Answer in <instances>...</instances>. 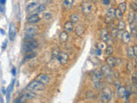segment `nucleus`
<instances>
[{"label":"nucleus","mask_w":137,"mask_h":103,"mask_svg":"<svg viewBox=\"0 0 137 103\" xmlns=\"http://www.w3.org/2000/svg\"><path fill=\"white\" fill-rule=\"evenodd\" d=\"M34 57H35V53H28V54L25 56V58L26 59H31V58H34Z\"/></svg>","instance_id":"obj_37"},{"label":"nucleus","mask_w":137,"mask_h":103,"mask_svg":"<svg viewBox=\"0 0 137 103\" xmlns=\"http://www.w3.org/2000/svg\"><path fill=\"white\" fill-rule=\"evenodd\" d=\"M90 77H91V79H92V81H93V82H96V81H100L102 78H103V74L101 73V71H99V70H94V71L91 72Z\"/></svg>","instance_id":"obj_8"},{"label":"nucleus","mask_w":137,"mask_h":103,"mask_svg":"<svg viewBox=\"0 0 137 103\" xmlns=\"http://www.w3.org/2000/svg\"><path fill=\"white\" fill-rule=\"evenodd\" d=\"M128 23H136V14L135 11H133L128 14Z\"/></svg>","instance_id":"obj_22"},{"label":"nucleus","mask_w":137,"mask_h":103,"mask_svg":"<svg viewBox=\"0 0 137 103\" xmlns=\"http://www.w3.org/2000/svg\"><path fill=\"white\" fill-rule=\"evenodd\" d=\"M101 73L103 74V76H106V77H111L112 76V71H111V68L107 65H104L101 69Z\"/></svg>","instance_id":"obj_14"},{"label":"nucleus","mask_w":137,"mask_h":103,"mask_svg":"<svg viewBox=\"0 0 137 103\" xmlns=\"http://www.w3.org/2000/svg\"><path fill=\"white\" fill-rule=\"evenodd\" d=\"M123 17V13L118 9H115V18L118 19V20H122Z\"/></svg>","instance_id":"obj_27"},{"label":"nucleus","mask_w":137,"mask_h":103,"mask_svg":"<svg viewBox=\"0 0 137 103\" xmlns=\"http://www.w3.org/2000/svg\"><path fill=\"white\" fill-rule=\"evenodd\" d=\"M114 52V49L113 47H111V46H108V47H106V54L108 56H111L112 53H113Z\"/></svg>","instance_id":"obj_33"},{"label":"nucleus","mask_w":137,"mask_h":103,"mask_svg":"<svg viewBox=\"0 0 137 103\" xmlns=\"http://www.w3.org/2000/svg\"><path fill=\"white\" fill-rule=\"evenodd\" d=\"M136 9H137L136 4H135V3H132V4H131V10H132L133 11H135Z\"/></svg>","instance_id":"obj_41"},{"label":"nucleus","mask_w":137,"mask_h":103,"mask_svg":"<svg viewBox=\"0 0 137 103\" xmlns=\"http://www.w3.org/2000/svg\"><path fill=\"white\" fill-rule=\"evenodd\" d=\"M111 94L110 93L109 91H106V90H104L102 93L100 94V95H99V101L100 102H104V103H107L111 101Z\"/></svg>","instance_id":"obj_4"},{"label":"nucleus","mask_w":137,"mask_h":103,"mask_svg":"<svg viewBox=\"0 0 137 103\" xmlns=\"http://www.w3.org/2000/svg\"><path fill=\"white\" fill-rule=\"evenodd\" d=\"M68 39H69L68 33H66L65 31L61 32L60 34H59V40H60V42H62V43L66 42L67 40H68Z\"/></svg>","instance_id":"obj_21"},{"label":"nucleus","mask_w":137,"mask_h":103,"mask_svg":"<svg viewBox=\"0 0 137 103\" xmlns=\"http://www.w3.org/2000/svg\"><path fill=\"white\" fill-rule=\"evenodd\" d=\"M100 39L102 41L104 42H108L110 40V35L108 34V31L106 29H102L100 31Z\"/></svg>","instance_id":"obj_15"},{"label":"nucleus","mask_w":137,"mask_h":103,"mask_svg":"<svg viewBox=\"0 0 137 103\" xmlns=\"http://www.w3.org/2000/svg\"><path fill=\"white\" fill-rule=\"evenodd\" d=\"M39 5V3H35V2L31 3V4H29L28 6H27V11L30 15L36 14V10Z\"/></svg>","instance_id":"obj_7"},{"label":"nucleus","mask_w":137,"mask_h":103,"mask_svg":"<svg viewBox=\"0 0 137 103\" xmlns=\"http://www.w3.org/2000/svg\"><path fill=\"white\" fill-rule=\"evenodd\" d=\"M96 47H97V48H99V49H100L101 51L104 50V49H106V42H104V41L98 42L97 44H96Z\"/></svg>","instance_id":"obj_34"},{"label":"nucleus","mask_w":137,"mask_h":103,"mask_svg":"<svg viewBox=\"0 0 137 103\" xmlns=\"http://www.w3.org/2000/svg\"><path fill=\"white\" fill-rule=\"evenodd\" d=\"M102 3H103V4L104 5H109L111 4V0H102Z\"/></svg>","instance_id":"obj_43"},{"label":"nucleus","mask_w":137,"mask_h":103,"mask_svg":"<svg viewBox=\"0 0 137 103\" xmlns=\"http://www.w3.org/2000/svg\"><path fill=\"white\" fill-rule=\"evenodd\" d=\"M74 0H63V8L64 10H69L70 8L73 6Z\"/></svg>","instance_id":"obj_19"},{"label":"nucleus","mask_w":137,"mask_h":103,"mask_svg":"<svg viewBox=\"0 0 137 103\" xmlns=\"http://www.w3.org/2000/svg\"><path fill=\"white\" fill-rule=\"evenodd\" d=\"M106 61L107 65L111 69L115 68L117 65V59L115 58H113V57H111V56H108V58H106Z\"/></svg>","instance_id":"obj_13"},{"label":"nucleus","mask_w":137,"mask_h":103,"mask_svg":"<svg viewBox=\"0 0 137 103\" xmlns=\"http://www.w3.org/2000/svg\"><path fill=\"white\" fill-rule=\"evenodd\" d=\"M1 90H2V94H6V90H5V89L4 88V87L1 89Z\"/></svg>","instance_id":"obj_48"},{"label":"nucleus","mask_w":137,"mask_h":103,"mask_svg":"<svg viewBox=\"0 0 137 103\" xmlns=\"http://www.w3.org/2000/svg\"><path fill=\"white\" fill-rule=\"evenodd\" d=\"M38 47L39 43L36 40H34V39L30 40V41H25V44L23 46V52L24 53H30V52L38 48Z\"/></svg>","instance_id":"obj_2"},{"label":"nucleus","mask_w":137,"mask_h":103,"mask_svg":"<svg viewBox=\"0 0 137 103\" xmlns=\"http://www.w3.org/2000/svg\"><path fill=\"white\" fill-rule=\"evenodd\" d=\"M115 19V9L114 8H110V9L107 10L106 14V17H104V21L106 23H111Z\"/></svg>","instance_id":"obj_3"},{"label":"nucleus","mask_w":137,"mask_h":103,"mask_svg":"<svg viewBox=\"0 0 137 103\" xmlns=\"http://www.w3.org/2000/svg\"><path fill=\"white\" fill-rule=\"evenodd\" d=\"M82 11L84 13L85 15L90 14L91 11H92V4L87 1L82 2Z\"/></svg>","instance_id":"obj_5"},{"label":"nucleus","mask_w":137,"mask_h":103,"mask_svg":"<svg viewBox=\"0 0 137 103\" xmlns=\"http://www.w3.org/2000/svg\"><path fill=\"white\" fill-rule=\"evenodd\" d=\"M0 31H1V34H4V30H3V29H0Z\"/></svg>","instance_id":"obj_51"},{"label":"nucleus","mask_w":137,"mask_h":103,"mask_svg":"<svg viewBox=\"0 0 137 103\" xmlns=\"http://www.w3.org/2000/svg\"><path fill=\"white\" fill-rule=\"evenodd\" d=\"M118 9H119L121 11H122L123 13H124L126 11V10H127V4H126L125 2H122L120 3L119 4H118Z\"/></svg>","instance_id":"obj_29"},{"label":"nucleus","mask_w":137,"mask_h":103,"mask_svg":"<svg viewBox=\"0 0 137 103\" xmlns=\"http://www.w3.org/2000/svg\"><path fill=\"white\" fill-rule=\"evenodd\" d=\"M117 33H118V30L117 29V28H111V37L113 40H116L117 37Z\"/></svg>","instance_id":"obj_32"},{"label":"nucleus","mask_w":137,"mask_h":103,"mask_svg":"<svg viewBox=\"0 0 137 103\" xmlns=\"http://www.w3.org/2000/svg\"><path fill=\"white\" fill-rule=\"evenodd\" d=\"M5 3H6V0H0V4H1L4 5Z\"/></svg>","instance_id":"obj_50"},{"label":"nucleus","mask_w":137,"mask_h":103,"mask_svg":"<svg viewBox=\"0 0 137 103\" xmlns=\"http://www.w3.org/2000/svg\"><path fill=\"white\" fill-rule=\"evenodd\" d=\"M125 28H126V24L124 23V21L119 20V21H118V23H117V30L123 32L125 30Z\"/></svg>","instance_id":"obj_23"},{"label":"nucleus","mask_w":137,"mask_h":103,"mask_svg":"<svg viewBox=\"0 0 137 103\" xmlns=\"http://www.w3.org/2000/svg\"><path fill=\"white\" fill-rule=\"evenodd\" d=\"M6 46H7V40H4V42L3 43L2 49H3V50H5V48H6Z\"/></svg>","instance_id":"obj_44"},{"label":"nucleus","mask_w":137,"mask_h":103,"mask_svg":"<svg viewBox=\"0 0 137 103\" xmlns=\"http://www.w3.org/2000/svg\"><path fill=\"white\" fill-rule=\"evenodd\" d=\"M15 74H17V73H15V67H13V68H12V75L15 77Z\"/></svg>","instance_id":"obj_47"},{"label":"nucleus","mask_w":137,"mask_h":103,"mask_svg":"<svg viewBox=\"0 0 137 103\" xmlns=\"http://www.w3.org/2000/svg\"><path fill=\"white\" fill-rule=\"evenodd\" d=\"M60 53H61L60 49H59L58 47H56L55 49H53V51L52 52V59H57L58 55L60 54Z\"/></svg>","instance_id":"obj_25"},{"label":"nucleus","mask_w":137,"mask_h":103,"mask_svg":"<svg viewBox=\"0 0 137 103\" xmlns=\"http://www.w3.org/2000/svg\"><path fill=\"white\" fill-rule=\"evenodd\" d=\"M130 39H131V34L128 33V31H125L122 34V40L123 42L124 43V44H128L130 41Z\"/></svg>","instance_id":"obj_16"},{"label":"nucleus","mask_w":137,"mask_h":103,"mask_svg":"<svg viewBox=\"0 0 137 103\" xmlns=\"http://www.w3.org/2000/svg\"><path fill=\"white\" fill-rule=\"evenodd\" d=\"M86 28L82 25H77L75 28V33L78 36H82V34L85 33Z\"/></svg>","instance_id":"obj_17"},{"label":"nucleus","mask_w":137,"mask_h":103,"mask_svg":"<svg viewBox=\"0 0 137 103\" xmlns=\"http://www.w3.org/2000/svg\"><path fill=\"white\" fill-rule=\"evenodd\" d=\"M15 33H17V28L15 25L13 23L10 24V28H9V38L10 40H14L15 37Z\"/></svg>","instance_id":"obj_11"},{"label":"nucleus","mask_w":137,"mask_h":103,"mask_svg":"<svg viewBox=\"0 0 137 103\" xmlns=\"http://www.w3.org/2000/svg\"><path fill=\"white\" fill-rule=\"evenodd\" d=\"M26 101V99H25V97H24L23 95L20 97V98H17V100H15L14 102L15 103H18V102H25Z\"/></svg>","instance_id":"obj_38"},{"label":"nucleus","mask_w":137,"mask_h":103,"mask_svg":"<svg viewBox=\"0 0 137 103\" xmlns=\"http://www.w3.org/2000/svg\"><path fill=\"white\" fill-rule=\"evenodd\" d=\"M64 31L66 32V33H71L72 31H73L74 29V26H73V23H71V21H66L65 24H64Z\"/></svg>","instance_id":"obj_18"},{"label":"nucleus","mask_w":137,"mask_h":103,"mask_svg":"<svg viewBox=\"0 0 137 103\" xmlns=\"http://www.w3.org/2000/svg\"><path fill=\"white\" fill-rule=\"evenodd\" d=\"M39 28L37 26H28L26 28V35H29V36H34L35 34H38Z\"/></svg>","instance_id":"obj_6"},{"label":"nucleus","mask_w":137,"mask_h":103,"mask_svg":"<svg viewBox=\"0 0 137 103\" xmlns=\"http://www.w3.org/2000/svg\"><path fill=\"white\" fill-rule=\"evenodd\" d=\"M69 21H71L72 23H77L79 21V16L77 14H72L69 17Z\"/></svg>","instance_id":"obj_26"},{"label":"nucleus","mask_w":137,"mask_h":103,"mask_svg":"<svg viewBox=\"0 0 137 103\" xmlns=\"http://www.w3.org/2000/svg\"><path fill=\"white\" fill-rule=\"evenodd\" d=\"M36 80L39 81V82H40L41 83H43L44 85H45V84H47V83L50 82V77H48L47 75L40 74L36 77Z\"/></svg>","instance_id":"obj_12"},{"label":"nucleus","mask_w":137,"mask_h":103,"mask_svg":"<svg viewBox=\"0 0 137 103\" xmlns=\"http://www.w3.org/2000/svg\"><path fill=\"white\" fill-rule=\"evenodd\" d=\"M114 85H115V87H116V88H118V87H120V86H121V84H120V82H119V81H118V80L117 79V82L114 83Z\"/></svg>","instance_id":"obj_45"},{"label":"nucleus","mask_w":137,"mask_h":103,"mask_svg":"<svg viewBox=\"0 0 137 103\" xmlns=\"http://www.w3.org/2000/svg\"><path fill=\"white\" fill-rule=\"evenodd\" d=\"M23 96L25 97L26 100H32V99H34V97L36 96V94H34V93H33V92H32V90H31V91H28L27 93L24 94Z\"/></svg>","instance_id":"obj_24"},{"label":"nucleus","mask_w":137,"mask_h":103,"mask_svg":"<svg viewBox=\"0 0 137 103\" xmlns=\"http://www.w3.org/2000/svg\"><path fill=\"white\" fill-rule=\"evenodd\" d=\"M39 20H40V17H39L38 14H32L29 16V17H27V19H26L27 23H32V24H35L37 23H39Z\"/></svg>","instance_id":"obj_10"},{"label":"nucleus","mask_w":137,"mask_h":103,"mask_svg":"<svg viewBox=\"0 0 137 103\" xmlns=\"http://www.w3.org/2000/svg\"><path fill=\"white\" fill-rule=\"evenodd\" d=\"M126 88L124 86H120L117 88V95L120 97V98H124L125 96V93H126Z\"/></svg>","instance_id":"obj_20"},{"label":"nucleus","mask_w":137,"mask_h":103,"mask_svg":"<svg viewBox=\"0 0 137 103\" xmlns=\"http://www.w3.org/2000/svg\"><path fill=\"white\" fill-rule=\"evenodd\" d=\"M0 10H1L2 12H4V6H3V4H0Z\"/></svg>","instance_id":"obj_49"},{"label":"nucleus","mask_w":137,"mask_h":103,"mask_svg":"<svg viewBox=\"0 0 137 103\" xmlns=\"http://www.w3.org/2000/svg\"><path fill=\"white\" fill-rule=\"evenodd\" d=\"M45 10H46V7H45V5L42 4H39V5L38 8H37V10H36V14H39V13L44 12Z\"/></svg>","instance_id":"obj_31"},{"label":"nucleus","mask_w":137,"mask_h":103,"mask_svg":"<svg viewBox=\"0 0 137 103\" xmlns=\"http://www.w3.org/2000/svg\"><path fill=\"white\" fill-rule=\"evenodd\" d=\"M126 67H127V70L128 72L132 71L133 69H134V64L132 63V61H131V59L130 61L127 62V65H126Z\"/></svg>","instance_id":"obj_35"},{"label":"nucleus","mask_w":137,"mask_h":103,"mask_svg":"<svg viewBox=\"0 0 137 103\" xmlns=\"http://www.w3.org/2000/svg\"><path fill=\"white\" fill-rule=\"evenodd\" d=\"M57 59L61 64H66L69 61V55L66 53H60Z\"/></svg>","instance_id":"obj_9"},{"label":"nucleus","mask_w":137,"mask_h":103,"mask_svg":"<svg viewBox=\"0 0 137 103\" xmlns=\"http://www.w3.org/2000/svg\"><path fill=\"white\" fill-rule=\"evenodd\" d=\"M94 53H95V55H97V56H100L101 54H102V51L100 49H99V48L96 47L95 48V52H94Z\"/></svg>","instance_id":"obj_40"},{"label":"nucleus","mask_w":137,"mask_h":103,"mask_svg":"<svg viewBox=\"0 0 137 103\" xmlns=\"http://www.w3.org/2000/svg\"><path fill=\"white\" fill-rule=\"evenodd\" d=\"M93 88L95 89H103V83H102L100 81H96V82H93Z\"/></svg>","instance_id":"obj_30"},{"label":"nucleus","mask_w":137,"mask_h":103,"mask_svg":"<svg viewBox=\"0 0 137 103\" xmlns=\"http://www.w3.org/2000/svg\"><path fill=\"white\" fill-rule=\"evenodd\" d=\"M133 50H134V53H135V56L136 57V55H137V47L136 46H134Z\"/></svg>","instance_id":"obj_46"},{"label":"nucleus","mask_w":137,"mask_h":103,"mask_svg":"<svg viewBox=\"0 0 137 103\" xmlns=\"http://www.w3.org/2000/svg\"><path fill=\"white\" fill-rule=\"evenodd\" d=\"M43 17H44L45 19H51V17H52V14H51V13H46V14H45L44 16H43Z\"/></svg>","instance_id":"obj_42"},{"label":"nucleus","mask_w":137,"mask_h":103,"mask_svg":"<svg viewBox=\"0 0 137 103\" xmlns=\"http://www.w3.org/2000/svg\"><path fill=\"white\" fill-rule=\"evenodd\" d=\"M14 84H15V79L12 81L11 83L9 85V87L7 88V90H6V94H10V93H11V91H12V89H13V87H14Z\"/></svg>","instance_id":"obj_36"},{"label":"nucleus","mask_w":137,"mask_h":103,"mask_svg":"<svg viewBox=\"0 0 137 103\" xmlns=\"http://www.w3.org/2000/svg\"><path fill=\"white\" fill-rule=\"evenodd\" d=\"M44 89H45V85L37 80L32 81V82L29 83L28 87H27L28 90H32V91H40V90H43Z\"/></svg>","instance_id":"obj_1"},{"label":"nucleus","mask_w":137,"mask_h":103,"mask_svg":"<svg viewBox=\"0 0 137 103\" xmlns=\"http://www.w3.org/2000/svg\"><path fill=\"white\" fill-rule=\"evenodd\" d=\"M132 83H134L135 87H136L137 85V82H136V72H134L132 75Z\"/></svg>","instance_id":"obj_39"},{"label":"nucleus","mask_w":137,"mask_h":103,"mask_svg":"<svg viewBox=\"0 0 137 103\" xmlns=\"http://www.w3.org/2000/svg\"><path fill=\"white\" fill-rule=\"evenodd\" d=\"M127 56L130 59H132L135 56V53H134V50H133V47H128L127 49Z\"/></svg>","instance_id":"obj_28"},{"label":"nucleus","mask_w":137,"mask_h":103,"mask_svg":"<svg viewBox=\"0 0 137 103\" xmlns=\"http://www.w3.org/2000/svg\"><path fill=\"white\" fill-rule=\"evenodd\" d=\"M91 1H93V2H95V1H97V0H91Z\"/></svg>","instance_id":"obj_52"}]
</instances>
